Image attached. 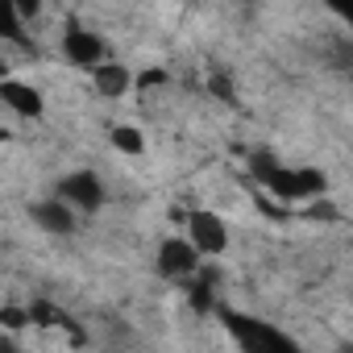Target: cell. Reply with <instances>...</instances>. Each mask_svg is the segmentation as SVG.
Wrapping results in <instances>:
<instances>
[{
  "instance_id": "cell-4",
  "label": "cell",
  "mask_w": 353,
  "mask_h": 353,
  "mask_svg": "<svg viewBox=\"0 0 353 353\" xmlns=\"http://www.w3.org/2000/svg\"><path fill=\"white\" fill-rule=\"evenodd\" d=\"M30 221H34V225H38V233H46V237H71V233H75V225H79V212H75L67 200L50 196V200L30 204Z\"/></svg>"
},
{
  "instance_id": "cell-1",
  "label": "cell",
  "mask_w": 353,
  "mask_h": 353,
  "mask_svg": "<svg viewBox=\"0 0 353 353\" xmlns=\"http://www.w3.org/2000/svg\"><path fill=\"white\" fill-rule=\"evenodd\" d=\"M183 237L196 245V254H200V258H221V254L229 250V241H233V233H229L225 216H221V212H212V208H196V212L188 216Z\"/></svg>"
},
{
  "instance_id": "cell-6",
  "label": "cell",
  "mask_w": 353,
  "mask_h": 353,
  "mask_svg": "<svg viewBox=\"0 0 353 353\" xmlns=\"http://www.w3.org/2000/svg\"><path fill=\"white\" fill-rule=\"evenodd\" d=\"M92 88H96V96H100V100H125V96L133 92V71H129L125 63L108 59L104 67H96V71H92Z\"/></svg>"
},
{
  "instance_id": "cell-5",
  "label": "cell",
  "mask_w": 353,
  "mask_h": 353,
  "mask_svg": "<svg viewBox=\"0 0 353 353\" xmlns=\"http://www.w3.org/2000/svg\"><path fill=\"white\" fill-rule=\"evenodd\" d=\"M63 54H67L71 67H83V71H96V67L108 63V46L92 30H67L63 34Z\"/></svg>"
},
{
  "instance_id": "cell-3",
  "label": "cell",
  "mask_w": 353,
  "mask_h": 353,
  "mask_svg": "<svg viewBox=\"0 0 353 353\" xmlns=\"http://www.w3.org/2000/svg\"><path fill=\"white\" fill-rule=\"evenodd\" d=\"M200 254H196V245L188 241V237H166L162 245H158V258H154V266H158V274H166V279H192L196 270H200Z\"/></svg>"
},
{
  "instance_id": "cell-10",
  "label": "cell",
  "mask_w": 353,
  "mask_h": 353,
  "mask_svg": "<svg viewBox=\"0 0 353 353\" xmlns=\"http://www.w3.org/2000/svg\"><path fill=\"white\" fill-rule=\"evenodd\" d=\"M336 353H353V341H345V345H341V349H336Z\"/></svg>"
},
{
  "instance_id": "cell-7",
  "label": "cell",
  "mask_w": 353,
  "mask_h": 353,
  "mask_svg": "<svg viewBox=\"0 0 353 353\" xmlns=\"http://www.w3.org/2000/svg\"><path fill=\"white\" fill-rule=\"evenodd\" d=\"M0 100H5V108L17 112V117H38L42 112V92L34 83H26V79H5L0 83Z\"/></svg>"
},
{
  "instance_id": "cell-9",
  "label": "cell",
  "mask_w": 353,
  "mask_h": 353,
  "mask_svg": "<svg viewBox=\"0 0 353 353\" xmlns=\"http://www.w3.org/2000/svg\"><path fill=\"white\" fill-rule=\"evenodd\" d=\"M0 353H21V341H17V332H0Z\"/></svg>"
},
{
  "instance_id": "cell-2",
  "label": "cell",
  "mask_w": 353,
  "mask_h": 353,
  "mask_svg": "<svg viewBox=\"0 0 353 353\" xmlns=\"http://www.w3.org/2000/svg\"><path fill=\"white\" fill-rule=\"evenodd\" d=\"M59 200H67L79 216L96 212L104 204V183H100V174L96 170H71L67 179L59 183Z\"/></svg>"
},
{
  "instance_id": "cell-8",
  "label": "cell",
  "mask_w": 353,
  "mask_h": 353,
  "mask_svg": "<svg viewBox=\"0 0 353 353\" xmlns=\"http://www.w3.org/2000/svg\"><path fill=\"white\" fill-rule=\"evenodd\" d=\"M112 145H117L121 154H141V150H145V137H141V129H133V125H117V129H112Z\"/></svg>"
},
{
  "instance_id": "cell-11",
  "label": "cell",
  "mask_w": 353,
  "mask_h": 353,
  "mask_svg": "<svg viewBox=\"0 0 353 353\" xmlns=\"http://www.w3.org/2000/svg\"><path fill=\"white\" fill-rule=\"evenodd\" d=\"M341 21H345V26H353V13H341Z\"/></svg>"
}]
</instances>
